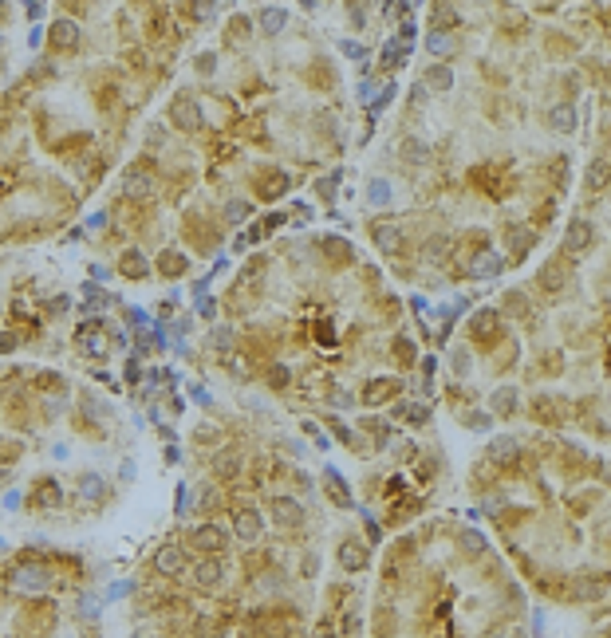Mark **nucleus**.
<instances>
[{
	"label": "nucleus",
	"instance_id": "f257e3e1",
	"mask_svg": "<svg viewBox=\"0 0 611 638\" xmlns=\"http://www.w3.org/2000/svg\"><path fill=\"white\" fill-rule=\"evenodd\" d=\"M75 347H79L87 359H107V327H103V319H87L75 327Z\"/></svg>",
	"mask_w": 611,
	"mask_h": 638
},
{
	"label": "nucleus",
	"instance_id": "f03ea898",
	"mask_svg": "<svg viewBox=\"0 0 611 638\" xmlns=\"http://www.w3.org/2000/svg\"><path fill=\"white\" fill-rule=\"evenodd\" d=\"M185 544H193L201 556H221L229 547V532L221 528V524H198V528H190Z\"/></svg>",
	"mask_w": 611,
	"mask_h": 638
},
{
	"label": "nucleus",
	"instance_id": "7ed1b4c3",
	"mask_svg": "<svg viewBox=\"0 0 611 638\" xmlns=\"http://www.w3.org/2000/svg\"><path fill=\"white\" fill-rule=\"evenodd\" d=\"M170 122L178 130H185V134L201 130V103H193L190 95H178V99L170 103Z\"/></svg>",
	"mask_w": 611,
	"mask_h": 638
},
{
	"label": "nucleus",
	"instance_id": "20e7f679",
	"mask_svg": "<svg viewBox=\"0 0 611 638\" xmlns=\"http://www.w3.org/2000/svg\"><path fill=\"white\" fill-rule=\"evenodd\" d=\"M185 567H190V556H185L182 544H173V540H170V544H162L154 552V572L158 575H182Z\"/></svg>",
	"mask_w": 611,
	"mask_h": 638
},
{
	"label": "nucleus",
	"instance_id": "39448f33",
	"mask_svg": "<svg viewBox=\"0 0 611 638\" xmlns=\"http://www.w3.org/2000/svg\"><path fill=\"white\" fill-rule=\"evenodd\" d=\"M268 512H273V524H280V528H300L304 524V504L292 501V497H273Z\"/></svg>",
	"mask_w": 611,
	"mask_h": 638
},
{
	"label": "nucleus",
	"instance_id": "423d86ee",
	"mask_svg": "<svg viewBox=\"0 0 611 638\" xmlns=\"http://www.w3.org/2000/svg\"><path fill=\"white\" fill-rule=\"evenodd\" d=\"M221 564L213 556H205V559H198V564H190V579H193V587H201V591H213V587L221 584Z\"/></svg>",
	"mask_w": 611,
	"mask_h": 638
},
{
	"label": "nucleus",
	"instance_id": "0eeeda50",
	"mask_svg": "<svg viewBox=\"0 0 611 638\" xmlns=\"http://www.w3.org/2000/svg\"><path fill=\"white\" fill-rule=\"evenodd\" d=\"M261 528H265V516H261V512L256 509H241V512H233V536L237 540H256L261 536Z\"/></svg>",
	"mask_w": 611,
	"mask_h": 638
},
{
	"label": "nucleus",
	"instance_id": "6e6552de",
	"mask_svg": "<svg viewBox=\"0 0 611 638\" xmlns=\"http://www.w3.org/2000/svg\"><path fill=\"white\" fill-rule=\"evenodd\" d=\"M122 193L127 197H154V178H150L147 170H138V166H130L127 173H122Z\"/></svg>",
	"mask_w": 611,
	"mask_h": 638
},
{
	"label": "nucleus",
	"instance_id": "1a4fd4ad",
	"mask_svg": "<svg viewBox=\"0 0 611 638\" xmlns=\"http://www.w3.org/2000/svg\"><path fill=\"white\" fill-rule=\"evenodd\" d=\"M592 237H595L592 221H572V225L564 228V253H568V256L584 253V248L592 245Z\"/></svg>",
	"mask_w": 611,
	"mask_h": 638
},
{
	"label": "nucleus",
	"instance_id": "9d476101",
	"mask_svg": "<svg viewBox=\"0 0 611 638\" xmlns=\"http://www.w3.org/2000/svg\"><path fill=\"white\" fill-rule=\"evenodd\" d=\"M505 268V256L501 253H493V248H485V253L474 256V265H469V276L474 280H493V276H501Z\"/></svg>",
	"mask_w": 611,
	"mask_h": 638
},
{
	"label": "nucleus",
	"instance_id": "9b49d317",
	"mask_svg": "<svg viewBox=\"0 0 611 638\" xmlns=\"http://www.w3.org/2000/svg\"><path fill=\"white\" fill-rule=\"evenodd\" d=\"M371 237H375V245H379V253H387V256H394L402 248V228L391 225V221H379V225L371 228Z\"/></svg>",
	"mask_w": 611,
	"mask_h": 638
},
{
	"label": "nucleus",
	"instance_id": "f8f14e48",
	"mask_svg": "<svg viewBox=\"0 0 611 638\" xmlns=\"http://www.w3.org/2000/svg\"><path fill=\"white\" fill-rule=\"evenodd\" d=\"M339 567L343 572H359V567H367V547H363V540H343L339 544Z\"/></svg>",
	"mask_w": 611,
	"mask_h": 638
},
{
	"label": "nucleus",
	"instance_id": "ddd939ff",
	"mask_svg": "<svg viewBox=\"0 0 611 638\" xmlns=\"http://www.w3.org/2000/svg\"><path fill=\"white\" fill-rule=\"evenodd\" d=\"M12 584L24 587V591H36V587L47 584V567H40V564H20L16 572H12Z\"/></svg>",
	"mask_w": 611,
	"mask_h": 638
},
{
	"label": "nucleus",
	"instance_id": "4468645a",
	"mask_svg": "<svg viewBox=\"0 0 611 638\" xmlns=\"http://www.w3.org/2000/svg\"><path fill=\"white\" fill-rule=\"evenodd\" d=\"M324 481H328V492H331V501L339 504V509H351V489H347V481H343V473H339L336 465H328L324 469Z\"/></svg>",
	"mask_w": 611,
	"mask_h": 638
},
{
	"label": "nucleus",
	"instance_id": "2eb2a0df",
	"mask_svg": "<svg viewBox=\"0 0 611 638\" xmlns=\"http://www.w3.org/2000/svg\"><path fill=\"white\" fill-rule=\"evenodd\" d=\"M47 36H52L55 47H64V52H67V47L79 44V24H75V20H52Z\"/></svg>",
	"mask_w": 611,
	"mask_h": 638
},
{
	"label": "nucleus",
	"instance_id": "dca6fc26",
	"mask_svg": "<svg viewBox=\"0 0 611 638\" xmlns=\"http://www.w3.org/2000/svg\"><path fill=\"white\" fill-rule=\"evenodd\" d=\"M548 127L556 130V134H572L576 130V107L572 103H556V107L548 110Z\"/></svg>",
	"mask_w": 611,
	"mask_h": 638
},
{
	"label": "nucleus",
	"instance_id": "f3484780",
	"mask_svg": "<svg viewBox=\"0 0 611 638\" xmlns=\"http://www.w3.org/2000/svg\"><path fill=\"white\" fill-rule=\"evenodd\" d=\"M119 272L127 276V280H147V276H150V265H147V256L138 253V248H127V253H122Z\"/></svg>",
	"mask_w": 611,
	"mask_h": 638
},
{
	"label": "nucleus",
	"instance_id": "a211bd4d",
	"mask_svg": "<svg viewBox=\"0 0 611 638\" xmlns=\"http://www.w3.org/2000/svg\"><path fill=\"white\" fill-rule=\"evenodd\" d=\"M284 24H288V8H284V4H268V8L256 16V28H261L265 36H276Z\"/></svg>",
	"mask_w": 611,
	"mask_h": 638
},
{
	"label": "nucleus",
	"instance_id": "6ab92c4d",
	"mask_svg": "<svg viewBox=\"0 0 611 638\" xmlns=\"http://www.w3.org/2000/svg\"><path fill=\"white\" fill-rule=\"evenodd\" d=\"M103 497H107V481H103L99 473H83L79 477V501L103 504Z\"/></svg>",
	"mask_w": 611,
	"mask_h": 638
},
{
	"label": "nucleus",
	"instance_id": "aec40b11",
	"mask_svg": "<svg viewBox=\"0 0 611 638\" xmlns=\"http://www.w3.org/2000/svg\"><path fill=\"white\" fill-rule=\"evenodd\" d=\"M185 268H190V260H185V253H178V248H166V253L158 256V272H162L166 280H173V276H182Z\"/></svg>",
	"mask_w": 611,
	"mask_h": 638
},
{
	"label": "nucleus",
	"instance_id": "412c9836",
	"mask_svg": "<svg viewBox=\"0 0 611 638\" xmlns=\"http://www.w3.org/2000/svg\"><path fill=\"white\" fill-rule=\"evenodd\" d=\"M454 44H457L454 32H446V28H434V32L426 36V52H430V55H438V59L454 52Z\"/></svg>",
	"mask_w": 611,
	"mask_h": 638
},
{
	"label": "nucleus",
	"instance_id": "4be33fe9",
	"mask_svg": "<svg viewBox=\"0 0 611 638\" xmlns=\"http://www.w3.org/2000/svg\"><path fill=\"white\" fill-rule=\"evenodd\" d=\"M450 87H454V71L446 64L426 67V91H450Z\"/></svg>",
	"mask_w": 611,
	"mask_h": 638
},
{
	"label": "nucleus",
	"instance_id": "5701e85b",
	"mask_svg": "<svg viewBox=\"0 0 611 638\" xmlns=\"http://www.w3.org/2000/svg\"><path fill=\"white\" fill-rule=\"evenodd\" d=\"M607 173H611L607 158H592V162H588V173H584V185L588 190H603V185H607Z\"/></svg>",
	"mask_w": 611,
	"mask_h": 638
},
{
	"label": "nucleus",
	"instance_id": "b1692460",
	"mask_svg": "<svg viewBox=\"0 0 611 638\" xmlns=\"http://www.w3.org/2000/svg\"><path fill=\"white\" fill-rule=\"evenodd\" d=\"M288 185H292V178H288L284 170H273V173L265 178V182H261V193H265V197L273 201V197H284V193H288Z\"/></svg>",
	"mask_w": 611,
	"mask_h": 638
},
{
	"label": "nucleus",
	"instance_id": "393cba45",
	"mask_svg": "<svg viewBox=\"0 0 611 638\" xmlns=\"http://www.w3.org/2000/svg\"><path fill=\"white\" fill-rule=\"evenodd\" d=\"M391 197H394V190H391L387 178H371V182H367V201H371V205H391Z\"/></svg>",
	"mask_w": 611,
	"mask_h": 638
},
{
	"label": "nucleus",
	"instance_id": "a878e982",
	"mask_svg": "<svg viewBox=\"0 0 611 638\" xmlns=\"http://www.w3.org/2000/svg\"><path fill=\"white\" fill-rule=\"evenodd\" d=\"M450 245H454L450 237H430L426 245H422V260H426V265H442V256L450 253Z\"/></svg>",
	"mask_w": 611,
	"mask_h": 638
},
{
	"label": "nucleus",
	"instance_id": "bb28decb",
	"mask_svg": "<svg viewBox=\"0 0 611 638\" xmlns=\"http://www.w3.org/2000/svg\"><path fill=\"white\" fill-rule=\"evenodd\" d=\"M469 327H474V335H477V339H485V335H497V311H493V308L477 311Z\"/></svg>",
	"mask_w": 611,
	"mask_h": 638
},
{
	"label": "nucleus",
	"instance_id": "cd10ccee",
	"mask_svg": "<svg viewBox=\"0 0 611 638\" xmlns=\"http://www.w3.org/2000/svg\"><path fill=\"white\" fill-rule=\"evenodd\" d=\"M399 154H402V162H406V166H422V162H426V146H422V142H418L414 134L406 138V142H402V150H399Z\"/></svg>",
	"mask_w": 611,
	"mask_h": 638
},
{
	"label": "nucleus",
	"instance_id": "c85d7f7f",
	"mask_svg": "<svg viewBox=\"0 0 611 638\" xmlns=\"http://www.w3.org/2000/svg\"><path fill=\"white\" fill-rule=\"evenodd\" d=\"M394 418H402V422H411V426H422V422H430V406H394Z\"/></svg>",
	"mask_w": 611,
	"mask_h": 638
},
{
	"label": "nucleus",
	"instance_id": "c756f323",
	"mask_svg": "<svg viewBox=\"0 0 611 638\" xmlns=\"http://www.w3.org/2000/svg\"><path fill=\"white\" fill-rule=\"evenodd\" d=\"M540 284H544V288H552V292H564L568 276H564V268L548 265V268H540Z\"/></svg>",
	"mask_w": 611,
	"mask_h": 638
},
{
	"label": "nucleus",
	"instance_id": "7c9ffc66",
	"mask_svg": "<svg viewBox=\"0 0 611 638\" xmlns=\"http://www.w3.org/2000/svg\"><path fill=\"white\" fill-rule=\"evenodd\" d=\"M394 95H399V87H394V79L391 83H383L379 91H375V103H371V115H379V110H387L394 103Z\"/></svg>",
	"mask_w": 611,
	"mask_h": 638
},
{
	"label": "nucleus",
	"instance_id": "2f4dec72",
	"mask_svg": "<svg viewBox=\"0 0 611 638\" xmlns=\"http://www.w3.org/2000/svg\"><path fill=\"white\" fill-rule=\"evenodd\" d=\"M532 240H537V237H532L529 228H513V233H509V248H513L517 256H525V253H529V248H532Z\"/></svg>",
	"mask_w": 611,
	"mask_h": 638
},
{
	"label": "nucleus",
	"instance_id": "473e14b6",
	"mask_svg": "<svg viewBox=\"0 0 611 638\" xmlns=\"http://www.w3.org/2000/svg\"><path fill=\"white\" fill-rule=\"evenodd\" d=\"M513 406H517V386H505V390L493 394V410L497 414H509Z\"/></svg>",
	"mask_w": 611,
	"mask_h": 638
},
{
	"label": "nucleus",
	"instance_id": "72a5a7b5",
	"mask_svg": "<svg viewBox=\"0 0 611 638\" xmlns=\"http://www.w3.org/2000/svg\"><path fill=\"white\" fill-rule=\"evenodd\" d=\"M36 497H40V504H47V509H55V504L64 501V492H59V485H55V481H44Z\"/></svg>",
	"mask_w": 611,
	"mask_h": 638
},
{
	"label": "nucleus",
	"instance_id": "f704fd0d",
	"mask_svg": "<svg viewBox=\"0 0 611 638\" xmlns=\"http://www.w3.org/2000/svg\"><path fill=\"white\" fill-rule=\"evenodd\" d=\"M249 217V201H225V221L229 225H237V221H245Z\"/></svg>",
	"mask_w": 611,
	"mask_h": 638
},
{
	"label": "nucleus",
	"instance_id": "c9c22d12",
	"mask_svg": "<svg viewBox=\"0 0 611 638\" xmlns=\"http://www.w3.org/2000/svg\"><path fill=\"white\" fill-rule=\"evenodd\" d=\"M237 469H241V457H237V453H229V449H225V453L217 457V473H221V477H229V473H237Z\"/></svg>",
	"mask_w": 611,
	"mask_h": 638
},
{
	"label": "nucleus",
	"instance_id": "e433bc0d",
	"mask_svg": "<svg viewBox=\"0 0 611 638\" xmlns=\"http://www.w3.org/2000/svg\"><path fill=\"white\" fill-rule=\"evenodd\" d=\"M493 461H501V465H505V461H513V441L509 438L493 441Z\"/></svg>",
	"mask_w": 611,
	"mask_h": 638
},
{
	"label": "nucleus",
	"instance_id": "4c0bfd02",
	"mask_svg": "<svg viewBox=\"0 0 611 638\" xmlns=\"http://www.w3.org/2000/svg\"><path fill=\"white\" fill-rule=\"evenodd\" d=\"M324 248H328V253H336L339 260H351V245H347V240H339V237H328V240H324Z\"/></svg>",
	"mask_w": 611,
	"mask_h": 638
},
{
	"label": "nucleus",
	"instance_id": "58836bf2",
	"mask_svg": "<svg viewBox=\"0 0 611 638\" xmlns=\"http://www.w3.org/2000/svg\"><path fill=\"white\" fill-rule=\"evenodd\" d=\"M193 67H198L201 75H213V67H217V55H213V52H201L198 59H193Z\"/></svg>",
	"mask_w": 611,
	"mask_h": 638
},
{
	"label": "nucleus",
	"instance_id": "ea45409f",
	"mask_svg": "<svg viewBox=\"0 0 611 638\" xmlns=\"http://www.w3.org/2000/svg\"><path fill=\"white\" fill-rule=\"evenodd\" d=\"M336 182H339V170L331 173V178H319V182H316V193H319V197H331V193H336Z\"/></svg>",
	"mask_w": 611,
	"mask_h": 638
},
{
	"label": "nucleus",
	"instance_id": "a19ab883",
	"mask_svg": "<svg viewBox=\"0 0 611 638\" xmlns=\"http://www.w3.org/2000/svg\"><path fill=\"white\" fill-rule=\"evenodd\" d=\"M489 414H481V410H474V414H465V426L469 429H489Z\"/></svg>",
	"mask_w": 611,
	"mask_h": 638
},
{
	"label": "nucleus",
	"instance_id": "79ce46f5",
	"mask_svg": "<svg viewBox=\"0 0 611 638\" xmlns=\"http://www.w3.org/2000/svg\"><path fill=\"white\" fill-rule=\"evenodd\" d=\"M193 300H198V311H201L205 319H213V315H217V303H213L210 296H193Z\"/></svg>",
	"mask_w": 611,
	"mask_h": 638
},
{
	"label": "nucleus",
	"instance_id": "37998d69",
	"mask_svg": "<svg viewBox=\"0 0 611 638\" xmlns=\"http://www.w3.org/2000/svg\"><path fill=\"white\" fill-rule=\"evenodd\" d=\"M276 225H284V213H268V217L261 221V225H256V233H273Z\"/></svg>",
	"mask_w": 611,
	"mask_h": 638
},
{
	"label": "nucleus",
	"instance_id": "c03bdc74",
	"mask_svg": "<svg viewBox=\"0 0 611 638\" xmlns=\"http://www.w3.org/2000/svg\"><path fill=\"white\" fill-rule=\"evenodd\" d=\"M339 47H343V55H351V59H363V55H367V47L355 44V40H343Z\"/></svg>",
	"mask_w": 611,
	"mask_h": 638
},
{
	"label": "nucleus",
	"instance_id": "a18cd8bd",
	"mask_svg": "<svg viewBox=\"0 0 611 638\" xmlns=\"http://www.w3.org/2000/svg\"><path fill=\"white\" fill-rule=\"evenodd\" d=\"M127 323H130V327H147L150 319H147V311H138V308H127Z\"/></svg>",
	"mask_w": 611,
	"mask_h": 638
},
{
	"label": "nucleus",
	"instance_id": "49530a36",
	"mask_svg": "<svg viewBox=\"0 0 611 638\" xmlns=\"http://www.w3.org/2000/svg\"><path fill=\"white\" fill-rule=\"evenodd\" d=\"M268 378H273L276 390H284V383H288V371H284V366H273V374H268Z\"/></svg>",
	"mask_w": 611,
	"mask_h": 638
},
{
	"label": "nucleus",
	"instance_id": "de8ad7c7",
	"mask_svg": "<svg viewBox=\"0 0 611 638\" xmlns=\"http://www.w3.org/2000/svg\"><path fill=\"white\" fill-rule=\"evenodd\" d=\"M363 528H367V540H371V544H379V524H375L367 512H363Z\"/></svg>",
	"mask_w": 611,
	"mask_h": 638
},
{
	"label": "nucleus",
	"instance_id": "09e8293b",
	"mask_svg": "<svg viewBox=\"0 0 611 638\" xmlns=\"http://www.w3.org/2000/svg\"><path fill=\"white\" fill-rule=\"evenodd\" d=\"M454 355H457L454 359V371L457 374H469V355H465V351H454Z\"/></svg>",
	"mask_w": 611,
	"mask_h": 638
},
{
	"label": "nucleus",
	"instance_id": "8fccbe9b",
	"mask_svg": "<svg viewBox=\"0 0 611 638\" xmlns=\"http://www.w3.org/2000/svg\"><path fill=\"white\" fill-rule=\"evenodd\" d=\"M24 8H28V20H40V16H44V4H24Z\"/></svg>",
	"mask_w": 611,
	"mask_h": 638
},
{
	"label": "nucleus",
	"instance_id": "3c124183",
	"mask_svg": "<svg viewBox=\"0 0 611 638\" xmlns=\"http://www.w3.org/2000/svg\"><path fill=\"white\" fill-rule=\"evenodd\" d=\"M489 638H520V634H517V630H509V627H501V630H493Z\"/></svg>",
	"mask_w": 611,
	"mask_h": 638
},
{
	"label": "nucleus",
	"instance_id": "603ef678",
	"mask_svg": "<svg viewBox=\"0 0 611 638\" xmlns=\"http://www.w3.org/2000/svg\"><path fill=\"white\" fill-rule=\"evenodd\" d=\"M229 339H233V335H229V331H225V327H221V331H217V335H213V343H217V347H229Z\"/></svg>",
	"mask_w": 611,
	"mask_h": 638
},
{
	"label": "nucleus",
	"instance_id": "864d4df0",
	"mask_svg": "<svg viewBox=\"0 0 611 638\" xmlns=\"http://www.w3.org/2000/svg\"><path fill=\"white\" fill-rule=\"evenodd\" d=\"M399 351H402V359H414V347L406 343V339H399Z\"/></svg>",
	"mask_w": 611,
	"mask_h": 638
},
{
	"label": "nucleus",
	"instance_id": "5fc2aeb1",
	"mask_svg": "<svg viewBox=\"0 0 611 638\" xmlns=\"http://www.w3.org/2000/svg\"><path fill=\"white\" fill-rule=\"evenodd\" d=\"M411 95H414V103H426V95H430V91H426V87H422V83H418V87H414Z\"/></svg>",
	"mask_w": 611,
	"mask_h": 638
}]
</instances>
